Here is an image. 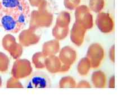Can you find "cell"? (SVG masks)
I'll return each instance as SVG.
<instances>
[{"instance_id": "6da1fadb", "label": "cell", "mask_w": 135, "mask_h": 101, "mask_svg": "<svg viewBox=\"0 0 135 101\" xmlns=\"http://www.w3.org/2000/svg\"><path fill=\"white\" fill-rule=\"evenodd\" d=\"M30 18V7L26 0H0V27L17 33L26 27Z\"/></svg>"}, {"instance_id": "7a4b0ae2", "label": "cell", "mask_w": 135, "mask_h": 101, "mask_svg": "<svg viewBox=\"0 0 135 101\" xmlns=\"http://www.w3.org/2000/svg\"><path fill=\"white\" fill-rule=\"evenodd\" d=\"M51 85L49 76L41 71H36L29 77L25 83V87L28 89L48 88Z\"/></svg>"}]
</instances>
